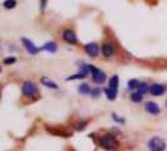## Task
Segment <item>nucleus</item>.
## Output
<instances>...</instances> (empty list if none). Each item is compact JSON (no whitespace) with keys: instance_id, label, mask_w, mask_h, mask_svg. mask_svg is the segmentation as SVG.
<instances>
[{"instance_id":"nucleus-1","label":"nucleus","mask_w":167,"mask_h":151,"mask_svg":"<svg viewBox=\"0 0 167 151\" xmlns=\"http://www.w3.org/2000/svg\"><path fill=\"white\" fill-rule=\"evenodd\" d=\"M99 145L103 149L107 150H113L117 146V141L114 139L113 135H103L102 137L99 139Z\"/></svg>"},{"instance_id":"nucleus-2","label":"nucleus","mask_w":167,"mask_h":151,"mask_svg":"<svg viewBox=\"0 0 167 151\" xmlns=\"http://www.w3.org/2000/svg\"><path fill=\"white\" fill-rule=\"evenodd\" d=\"M148 147H150L151 151H165L166 143L161 137L155 136V137L151 139V141L148 142Z\"/></svg>"},{"instance_id":"nucleus-3","label":"nucleus","mask_w":167,"mask_h":151,"mask_svg":"<svg viewBox=\"0 0 167 151\" xmlns=\"http://www.w3.org/2000/svg\"><path fill=\"white\" fill-rule=\"evenodd\" d=\"M37 92V86L30 81H26L23 84V95L24 96H32Z\"/></svg>"},{"instance_id":"nucleus-4","label":"nucleus","mask_w":167,"mask_h":151,"mask_svg":"<svg viewBox=\"0 0 167 151\" xmlns=\"http://www.w3.org/2000/svg\"><path fill=\"white\" fill-rule=\"evenodd\" d=\"M22 42H23V44H24L25 49H26L29 53H32V54H37V53L39 52V49H38L33 44V43H32V40L26 39V38H23V39H22Z\"/></svg>"},{"instance_id":"nucleus-5","label":"nucleus","mask_w":167,"mask_h":151,"mask_svg":"<svg viewBox=\"0 0 167 151\" xmlns=\"http://www.w3.org/2000/svg\"><path fill=\"white\" fill-rule=\"evenodd\" d=\"M86 50L88 52V54L90 57H97L99 53V47L97 43H89V44L86 46Z\"/></svg>"},{"instance_id":"nucleus-6","label":"nucleus","mask_w":167,"mask_h":151,"mask_svg":"<svg viewBox=\"0 0 167 151\" xmlns=\"http://www.w3.org/2000/svg\"><path fill=\"white\" fill-rule=\"evenodd\" d=\"M63 38L69 44H77V37H75L73 30H65L63 33Z\"/></svg>"},{"instance_id":"nucleus-7","label":"nucleus","mask_w":167,"mask_h":151,"mask_svg":"<svg viewBox=\"0 0 167 151\" xmlns=\"http://www.w3.org/2000/svg\"><path fill=\"white\" fill-rule=\"evenodd\" d=\"M144 109H146V111H147V112L153 113V115H157L159 112V107L155 102H147V103L144 105Z\"/></svg>"},{"instance_id":"nucleus-8","label":"nucleus","mask_w":167,"mask_h":151,"mask_svg":"<svg viewBox=\"0 0 167 151\" xmlns=\"http://www.w3.org/2000/svg\"><path fill=\"white\" fill-rule=\"evenodd\" d=\"M150 92H151V95H153V96H161V95H163L165 88L159 84H153L150 88Z\"/></svg>"},{"instance_id":"nucleus-9","label":"nucleus","mask_w":167,"mask_h":151,"mask_svg":"<svg viewBox=\"0 0 167 151\" xmlns=\"http://www.w3.org/2000/svg\"><path fill=\"white\" fill-rule=\"evenodd\" d=\"M40 82L43 83L44 86H47V87H49V88H53V90H57V88H58V84L55 83V82H53V81H50V80H48L47 77H43V78H41Z\"/></svg>"},{"instance_id":"nucleus-10","label":"nucleus","mask_w":167,"mask_h":151,"mask_svg":"<svg viewBox=\"0 0 167 151\" xmlns=\"http://www.w3.org/2000/svg\"><path fill=\"white\" fill-rule=\"evenodd\" d=\"M102 53H103L104 57H111V55L113 54V48H112V46H111V44H104L102 47Z\"/></svg>"},{"instance_id":"nucleus-11","label":"nucleus","mask_w":167,"mask_h":151,"mask_svg":"<svg viewBox=\"0 0 167 151\" xmlns=\"http://www.w3.org/2000/svg\"><path fill=\"white\" fill-rule=\"evenodd\" d=\"M93 81H94L96 83L101 84V83H103L104 81H106V74H104L102 71H99V72H98V73H97L96 76H93Z\"/></svg>"},{"instance_id":"nucleus-12","label":"nucleus","mask_w":167,"mask_h":151,"mask_svg":"<svg viewBox=\"0 0 167 151\" xmlns=\"http://www.w3.org/2000/svg\"><path fill=\"white\" fill-rule=\"evenodd\" d=\"M104 92H106V95H107V98H108V99H114L116 96H117V90H114V88L108 87V88L104 90Z\"/></svg>"},{"instance_id":"nucleus-13","label":"nucleus","mask_w":167,"mask_h":151,"mask_svg":"<svg viewBox=\"0 0 167 151\" xmlns=\"http://www.w3.org/2000/svg\"><path fill=\"white\" fill-rule=\"evenodd\" d=\"M43 49H45V50H48V52H55L57 50V44H55L54 42H49V43H47V44L43 47Z\"/></svg>"},{"instance_id":"nucleus-14","label":"nucleus","mask_w":167,"mask_h":151,"mask_svg":"<svg viewBox=\"0 0 167 151\" xmlns=\"http://www.w3.org/2000/svg\"><path fill=\"white\" fill-rule=\"evenodd\" d=\"M109 87L117 90V87H118V76H113L109 80Z\"/></svg>"},{"instance_id":"nucleus-15","label":"nucleus","mask_w":167,"mask_h":151,"mask_svg":"<svg viewBox=\"0 0 167 151\" xmlns=\"http://www.w3.org/2000/svg\"><path fill=\"white\" fill-rule=\"evenodd\" d=\"M131 99L133 101V102H141L142 101V93L140 92H135L131 95Z\"/></svg>"},{"instance_id":"nucleus-16","label":"nucleus","mask_w":167,"mask_h":151,"mask_svg":"<svg viewBox=\"0 0 167 151\" xmlns=\"http://www.w3.org/2000/svg\"><path fill=\"white\" fill-rule=\"evenodd\" d=\"M15 5H17V0H5L4 2V6L6 9H13Z\"/></svg>"},{"instance_id":"nucleus-17","label":"nucleus","mask_w":167,"mask_h":151,"mask_svg":"<svg viewBox=\"0 0 167 151\" xmlns=\"http://www.w3.org/2000/svg\"><path fill=\"white\" fill-rule=\"evenodd\" d=\"M78 91H79L80 93H83V95H88V93L90 92V90H89V87H88V84H86V83L80 84L79 88H78Z\"/></svg>"},{"instance_id":"nucleus-18","label":"nucleus","mask_w":167,"mask_h":151,"mask_svg":"<svg viewBox=\"0 0 167 151\" xmlns=\"http://www.w3.org/2000/svg\"><path fill=\"white\" fill-rule=\"evenodd\" d=\"M150 91V88H148V86L146 84V83H140V86H138V92L140 93H147Z\"/></svg>"},{"instance_id":"nucleus-19","label":"nucleus","mask_w":167,"mask_h":151,"mask_svg":"<svg viewBox=\"0 0 167 151\" xmlns=\"http://www.w3.org/2000/svg\"><path fill=\"white\" fill-rule=\"evenodd\" d=\"M138 86H140V82L137 80H131L128 82V88L129 90H135V88H138Z\"/></svg>"},{"instance_id":"nucleus-20","label":"nucleus","mask_w":167,"mask_h":151,"mask_svg":"<svg viewBox=\"0 0 167 151\" xmlns=\"http://www.w3.org/2000/svg\"><path fill=\"white\" fill-rule=\"evenodd\" d=\"M86 77V74L84 73H78V74H74V76H72V77H68L67 78V81H72V80H79V78H84Z\"/></svg>"},{"instance_id":"nucleus-21","label":"nucleus","mask_w":167,"mask_h":151,"mask_svg":"<svg viewBox=\"0 0 167 151\" xmlns=\"http://www.w3.org/2000/svg\"><path fill=\"white\" fill-rule=\"evenodd\" d=\"M88 67H89V71L92 72V74H93V76H96V74L99 72V69H98V68H96V67H93V66H88Z\"/></svg>"},{"instance_id":"nucleus-22","label":"nucleus","mask_w":167,"mask_h":151,"mask_svg":"<svg viewBox=\"0 0 167 151\" xmlns=\"http://www.w3.org/2000/svg\"><path fill=\"white\" fill-rule=\"evenodd\" d=\"M15 58H13V57H11V58H5L4 59V63L5 64H13V63H15Z\"/></svg>"},{"instance_id":"nucleus-23","label":"nucleus","mask_w":167,"mask_h":151,"mask_svg":"<svg viewBox=\"0 0 167 151\" xmlns=\"http://www.w3.org/2000/svg\"><path fill=\"white\" fill-rule=\"evenodd\" d=\"M90 93H92V96H93V97H98V96L101 95V91H99L98 88H96V90H93Z\"/></svg>"},{"instance_id":"nucleus-24","label":"nucleus","mask_w":167,"mask_h":151,"mask_svg":"<svg viewBox=\"0 0 167 151\" xmlns=\"http://www.w3.org/2000/svg\"><path fill=\"white\" fill-rule=\"evenodd\" d=\"M166 106H167V102H166Z\"/></svg>"}]
</instances>
